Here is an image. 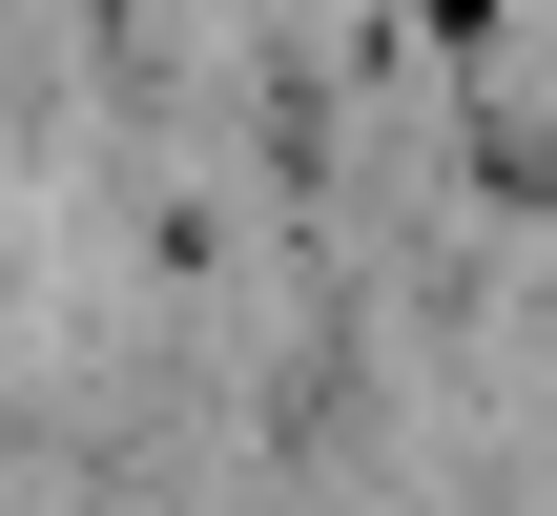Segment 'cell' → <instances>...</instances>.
Segmentation results:
<instances>
[{
	"label": "cell",
	"instance_id": "6da1fadb",
	"mask_svg": "<svg viewBox=\"0 0 557 516\" xmlns=\"http://www.w3.org/2000/svg\"><path fill=\"white\" fill-rule=\"evenodd\" d=\"M413 21H434V41H496V0H413Z\"/></svg>",
	"mask_w": 557,
	"mask_h": 516
}]
</instances>
